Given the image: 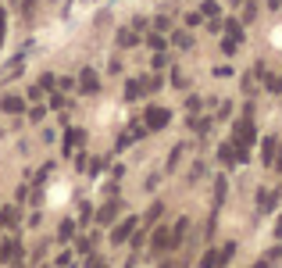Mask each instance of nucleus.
<instances>
[{
  "mask_svg": "<svg viewBox=\"0 0 282 268\" xmlns=\"http://www.w3.org/2000/svg\"><path fill=\"white\" fill-rule=\"evenodd\" d=\"M254 268H268V261H257V265H254Z\"/></svg>",
  "mask_w": 282,
  "mask_h": 268,
  "instance_id": "nucleus-29",
  "label": "nucleus"
},
{
  "mask_svg": "<svg viewBox=\"0 0 282 268\" xmlns=\"http://www.w3.org/2000/svg\"><path fill=\"white\" fill-rule=\"evenodd\" d=\"M32 11H36V0H22V14L32 18Z\"/></svg>",
  "mask_w": 282,
  "mask_h": 268,
  "instance_id": "nucleus-26",
  "label": "nucleus"
},
{
  "mask_svg": "<svg viewBox=\"0 0 282 268\" xmlns=\"http://www.w3.org/2000/svg\"><path fill=\"white\" fill-rule=\"evenodd\" d=\"M7 225H18V211L14 207H4L0 211V229H7Z\"/></svg>",
  "mask_w": 282,
  "mask_h": 268,
  "instance_id": "nucleus-12",
  "label": "nucleus"
},
{
  "mask_svg": "<svg viewBox=\"0 0 282 268\" xmlns=\"http://www.w3.org/2000/svg\"><path fill=\"white\" fill-rule=\"evenodd\" d=\"M161 268H172V265H161Z\"/></svg>",
  "mask_w": 282,
  "mask_h": 268,
  "instance_id": "nucleus-32",
  "label": "nucleus"
},
{
  "mask_svg": "<svg viewBox=\"0 0 282 268\" xmlns=\"http://www.w3.org/2000/svg\"><path fill=\"white\" fill-rule=\"evenodd\" d=\"M193 40H190V32H175V47H190Z\"/></svg>",
  "mask_w": 282,
  "mask_h": 268,
  "instance_id": "nucleus-24",
  "label": "nucleus"
},
{
  "mask_svg": "<svg viewBox=\"0 0 282 268\" xmlns=\"http://www.w3.org/2000/svg\"><path fill=\"white\" fill-rule=\"evenodd\" d=\"M58 236H61V240H71V236H75V225H71V222H61Z\"/></svg>",
  "mask_w": 282,
  "mask_h": 268,
  "instance_id": "nucleus-18",
  "label": "nucleus"
},
{
  "mask_svg": "<svg viewBox=\"0 0 282 268\" xmlns=\"http://www.w3.org/2000/svg\"><path fill=\"white\" fill-rule=\"evenodd\" d=\"M254 14H257V4H247L243 7V22H254Z\"/></svg>",
  "mask_w": 282,
  "mask_h": 268,
  "instance_id": "nucleus-23",
  "label": "nucleus"
},
{
  "mask_svg": "<svg viewBox=\"0 0 282 268\" xmlns=\"http://www.w3.org/2000/svg\"><path fill=\"white\" fill-rule=\"evenodd\" d=\"M186 108H190V115H197V111H200V97H190Z\"/></svg>",
  "mask_w": 282,
  "mask_h": 268,
  "instance_id": "nucleus-27",
  "label": "nucleus"
},
{
  "mask_svg": "<svg viewBox=\"0 0 282 268\" xmlns=\"http://www.w3.org/2000/svg\"><path fill=\"white\" fill-rule=\"evenodd\" d=\"M257 204H261V211H272V207H275V193L261 190V193H257Z\"/></svg>",
  "mask_w": 282,
  "mask_h": 268,
  "instance_id": "nucleus-13",
  "label": "nucleus"
},
{
  "mask_svg": "<svg viewBox=\"0 0 282 268\" xmlns=\"http://www.w3.org/2000/svg\"><path fill=\"white\" fill-rule=\"evenodd\" d=\"M218 11H221V7H218L214 0H204V4H200V14H204V18H218Z\"/></svg>",
  "mask_w": 282,
  "mask_h": 268,
  "instance_id": "nucleus-16",
  "label": "nucleus"
},
{
  "mask_svg": "<svg viewBox=\"0 0 282 268\" xmlns=\"http://www.w3.org/2000/svg\"><path fill=\"white\" fill-rule=\"evenodd\" d=\"M18 251H22L18 240H4L0 243V261H18Z\"/></svg>",
  "mask_w": 282,
  "mask_h": 268,
  "instance_id": "nucleus-7",
  "label": "nucleus"
},
{
  "mask_svg": "<svg viewBox=\"0 0 282 268\" xmlns=\"http://www.w3.org/2000/svg\"><path fill=\"white\" fill-rule=\"evenodd\" d=\"M221 32H225L229 40H239V36H243V29H239V22H225V25H221Z\"/></svg>",
  "mask_w": 282,
  "mask_h": 268,
  "instance_id": "nucleus-14",
  "label": "nucleus"
},
{
  "mask_svg": "<svg viewBox=\"0 0 282 268\" xmlns=\"http://www.w3.org/2000/svg\"><path fill=\"white\" fill-rule=\"evenodd\" d=\"M200 22H204V14H200V11H190V14H186V25H190V29H193V25H200Z\"/></svg>",
  "mask_w": 282,
  "mask_h": 268,
  "instance_id": "nucleus-19",
  "label": "nucleus"
},
{
  "mask_svg": "<svg viewBox=\"0 0 282 268\" xmlns=\"http://www.w3.org/2000/svg\"><path fill=\"white\" fill-rule=\"evenodd\" d=\"M168 122H172L168 108H146V118H143V126H146V129H164Z\"/></svg>",
  "mask_w": 282,
  "mask_h": 268,
  "instance_id": "nucleus-2",
  "label": "nucleus"
},
{
  "mask_svg": "<svg viewBox=\"0 0 282 268\" xmlns=\"http://www.w3.org/2000/svg\"><path fill=\"white\" fill-rule=\"evenodd\" d=\"M11 7H22V0H11Z\"/></svg>",
  "mask_w": 282,
  "mask_h": 268,
  "instance_id": "nucleus-30",
  "label": "nucleus"
},
{
  "mask_svg": "<svg viewBox=\"0 0 282 268\" xmlns=\"http://www.w3.org/2000/svg\"><path fill=\"white\" fill-rule=\"evenodd\" d=\"M118 43H122V47H133V43H136V32L122 29V32H118Z\"/></svg>",
  "mask_w": 282,
  "mask_h": 268,
  "instance_id": "nucleus-17",
  "label": "nucleus"
},
{
  "mask_svg": "<svg viewBox=\"0 0 282 268\" xmlns=\"http://www.w3.org/2000/svg\"><path fill=\"white\" fill-rule=\"evenodd\" d=\"M200 265H204V268H218V265H221V251H208Z\"/></svg>",
  "mask_w": 282,
  "mask_h": 268,
  "instance_id": "nucleus-15",
  "label": "nucleus"
},
{
  "mask_svg": "<svg viewBox=\"0 0 282 268\" xmlns=\"http://www.w3.org/2000/svg\"><path fill=\"white\" fill-rule=\"evenodd\" d=\"M143 93H146V82H143V79H133V82L125 86V97H129V100H140Z\"/></svg>",
  "mask_w": 282,
  "mask_h": 268,
  "instance_id": "nucleus-10",
  "label": "nucleus"
},
{
  "mask_svg": "<svg viewBox=\"0 0 282 268\" xmlns=\"http://www.w3.org/2000/svg\"><path fill=\"white\" fill-rule=\"evenodd\" d=\"M40 86H43V90H58V79H54V75H40Z\"/></svg>",
  "mask_w": 282,
  "mask_h": 268,
  "instance_id": "nucleus-20",
  "label": "nucleus"
},
{
  "mask_svg": "<svg viewBox=\"0 0 282 268\" xmlns=\"http://www.w3.org/2000/svg\"><path fill=\"white\" fill-rule=\"evenodd\" d=\"M115 215H118V201L104 204V207L97 211V222H100V225H111V222H115Z\"/></svg>",
  "mask_w": 282,
  "mask_h": 268,
  "instance_id": "nucleus-8",
  "label": "nucleus"
},
{
  "mask_svg": "<svg viewBox=\"0 0 282 268\" xmlns=\"http://www.w3.org/2000/svg\"><path fill=\"white\" fill-rule=\"evenodd\" d=\"M133 229H136V218H125V222H122V225L111 233V240H115V243H125V240L133 236Z\"/></svg>",
  "mask_w": 282,
  "mask_h": 268,
  "instance_id": "nucleus-6",
  "label": "nucleus"
},
{
  "mask_svg": "<svg viewBox=\"0 0 282 268\" xmlns=\"http://www.w3.org/2000/svg\"><path fill=\"white\" fill-rule=\"evenodd\" d=\"M229 4H243V0H229Z\"/></svg>",
  "mask_w": 282,
  "mask_h": 268,
  "instance_id": "nucleus-31",
  "label": "nucleus"
},
{
  "mask_svg": "<svg viewBox=\"0 0 282 268\" xmlns=\"http://www.w3.org/2000/svg\"><path fill=\"white\" fill-rule=\"evenodd\" d=\"M254 139H257V129H254V122H250V118H243V122L236 126V136H232V143H236V147L247 154V147H250Z\"/></svg>",
  "mask_w": 282,
  "mask_h": 268,
  "instance_id": "nucleus-1",
  "label": "nucleus"
},
{
  "mask_svg": "<svg viewBox=\"0 0 282 268\" xmlns=\"http://www.w3.org/2000/svg\"><path fill=\"white\" fill-rule=\"evenodd\" d=\"M236 43H239V40H229V36H225V43H221V54H236Z\"/></svg>",
  "mask_w": 282,
  "mask_h": 268,
  "instance_id": "nucleus-25",
  "label": "nucleus"
},
{
  "mask_svg": "<svg viewBox=\"0 0 282 268\" xmlns=\"http://www.w3.org/2000/svg\"><path fill=\"white\" fill-rule=\"evenodd\" d=\"M0 111H7V115H22V111H25V100L14 97V93H4V97H0Z\"/></svg>",
  "mask_w": 282,
  "mask_h": 268,
  "instance_id": "nucleus-5",
  "label": "nucleus"
},
{
  "mask_svg": "<svg viewBox=\"0 0 282 268\" xmlns=\"http://www.w3.org/2000/svg\"><path fill=\"white\" fill-rule=\"evenodd\" d=\"M4 36H7V11L0 7V47H4Z\"/></svg>",
  "mask_w": 282,
  "mask_h": 268,
  "instance_id": "nucleus-22",
  "label": "nucleus"
},
{
  "mask_svg": "<svg viewBox=\"0 0 282 268\" xmlns=\"http://www.w3.org/2000/svg\"><path fill=\"white\" fill-rule=\"evenodd\" d=\"M186 229H190V222H186V218H179V222H175V229H172V247H179V243H182Z\"/></svg>",
  "mask_w": 282,
  "mask_h": 268,
  "instance_id": "nucleus-11",
  "label": "nucleus"
},
{
  "mask_svg": "<svg viewBox=\"0 0 282 268\" xmlns=\"http://www.w3.org/2000/svg\"><path fill=\"white\" fill-rule=\"evenodd\" d=\"M29 118H32V122H43V118H47V108H40V104H36V108L29 111Z\"/></svg>",
  "mask_w": 282,
  "mask_h": 268,
  "instance_id": "nucleus-21",
  "label": "nucleus"
},
{
  "mask_svg": "<svg viewBox=\"0 0 282 268\" xmlns=\"http://www.w3.org/2000/svg\"><path fill=\"white\" fill-rule=\"evenodd\" d=\"M261 157H265V165H268V168H275V157H282V147H279V139H275V136H268V139H265Z\"/></svg>",
  "mask_w": 282,
  "mask_h": 268,
  "instance_id": "nucleus-3",
  "label": "nucleus"
},
{
  "mask_svg": "<svg viewBox=\"0 0 282 268\" xmlns=\"http://www.w3.org/2000/svg\"><path fill=\"white\" fill-rule=\"evenodd\" d=\"M82 139H86V133H82V129H68V133H65V154H71Z\"/></svg>",
  "mask_w": 282,
  "mask_h": 268,
  "instance_id": "nucleus-9",
  "label": "nucleus"
},
{
  "mask_svg": "<svg viewBox=\"0 0 282 268\" xmlns=\"http://www.w3.org/2000/svg\"><path fill=\"white\" fill-rule=\"evenodd\" d=\"M275 236H282V215H279V222H275Z\"/></svg>",
  "mask_w": 282,
  "mask_h": 268,
  "instance_id": "nucleus-28",
  "label": "nucleus"
},
{
  "mask_svg": "<svg viewBox=\"0 0 282 268\" xmlns=\"http://www.w3.org/2000/svg\"><path fill=\"white\" fill-rule=\"evenodd\" d=\"M79 90H82V93H97V90H100V79H97L93 68H82V75H79Z\"/></svg>",
  "mask_w": 282,
  "mask_h": 268,
  "instance_id": "nucleus-4",
  "label": "nucleus"
}]
</instances>
